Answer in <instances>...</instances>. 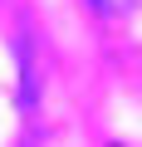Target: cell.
<instances>
[{"mask_svg":"<svg viewBox=\"0 0 142 147\" xmlns=\"http://www.w3.org/2000/svg\"><path fill=\"white\" fill-rule=\"evenodd\" d=\"M93 5L103 10V15H127V10H137L142 0H93Z\"/></svg>","mask_w":142,"mask_h":147,"instance_id":"1","label":"cell"}]
</instances>
